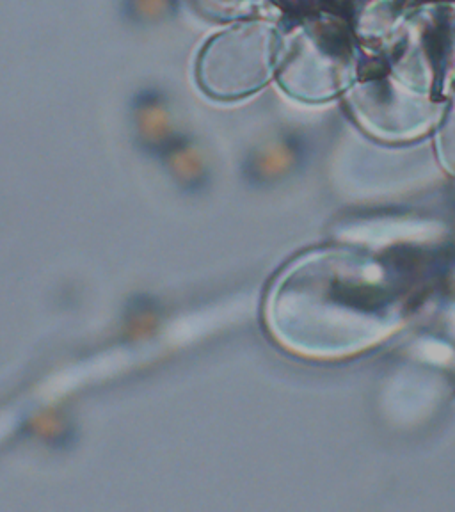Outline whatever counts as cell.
Segmentation results:
<instances>
[{
  "label": "cell",
  "mask_w": 455,
  "mask_h": 512,
  "mask_svg": "<svg viewBox=\"0 0 455 512\" xmlns=\"http://www.w3.org/2000/svg\"><path fill=\"white\" fill-rule=\"evenodd\" d=\"M399 322V294L374 256L315 251L281 274L267 301L272 335L310 358H342L379 344Z\"/></svg>",
  "instance_id": "obj_1"
},
{
  "label": "cell",
  "mask_w": 455,
  "mask_h": 512,
  "mask_svg": "<svg viewBox=\"0 0 455 512\" xmlns=\"http://www.w3.org/2000/svg\"><path fill=\"white\" fill-rule=\"evenodd\" d=\"M443 155L447 159L448 166L455 171V123L448 128L443 137Z\"/></svg>",
  "instance_id": "obj_2"
}]
</instances>
